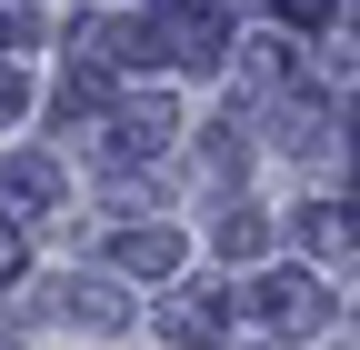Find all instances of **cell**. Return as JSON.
Listing matches in <instances>:
<instances>
[{
	"mask_svg": "<svg viewBox=\"0 0 360 350\" xmlns=\"http://www.w3.org/2000/svg\"><path fill=\"white\" fill-rule=\"evenodd\" d=\"M120 260H130V271H170L180 240H170V231H130V240H120Z\"/></svg>",
	"mask_w": 360,
	"mask_h": 350,
	"instance_id": "6da1fadb",
	"label": "cell"
},
{
	"mask_svg": "<svg viewBox=\"0 0 360 350\" xmlns=\"http://www.w3.org/2000/svg\"><path fill=\"white\" fill-rule=\"evenodd\" d=\"M11 110H20V80H0V120H11Z\"/></svg>",
	"mask_w": 360,
	"mask_h": 350,
	"instance_id": "7a4b0ae2",
	"label": "cell"
}]
</instances>
